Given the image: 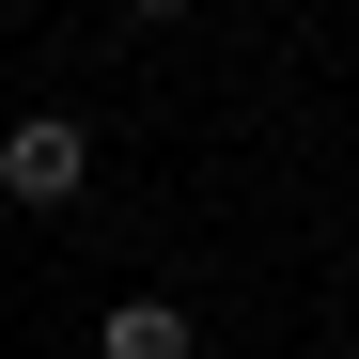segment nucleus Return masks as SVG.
I'll return each instance as SVG.
<instances>
[{"label": "nucleus", "mask_w": 359, "mask_h": 359, "mask_svg": "<svg viewBox=\"0 0 359 359\" xmlns=\"http://www.w3.org/2000/svg\"><path fill=\"white\" fill-rule=\"evenodd\" d=\"M203 328H188V297H109V328H94V359H188Z\"/></svg>", "instance_id": "nucleus-2"}, {"label": "nucleus", "mask_w": 359, "mask_h": 359, "mask_svg": "<svg viewBox=\"0 0 359 359\" xmlns=\"http://www.w3.org/2000/svg\"><path fill=\"white\" fill-rule=\"evenodd\" d=\"M141 16H172V0H141Z\"/></svg>", "instance_id": "nucleus-3"}, {"label": "nucleus", "mask_w": 359, "mask_h": 359, "mask_svg": "<svg viewBox=\"0 0 359 359\" xmlns=\"http://www.w3.org/2000/svg\"><path fill=\"white\" fill-rule=\"evenodd\" d=\"M0 188L16 203H79L94 188V126L79 109H16V126H0Z\"/></svg>", "instance_id": "nucleus-1"}]
</instances>
